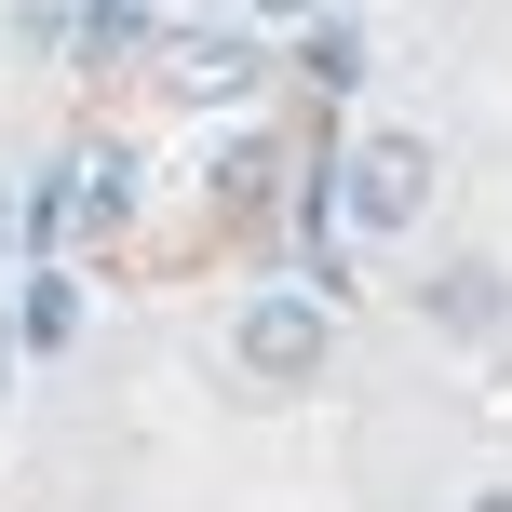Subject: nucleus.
Listing matches in <instances>:
<instances>
[{
    "instance_id": "1",
    "label": "nucleus",
    "mask_w": 512,
    "mask_h": 512,
    "mask_svg": "<svg viewBox=\"0 0 512 512\" xmlns=\"http://www.w3.org/2000/svg\"><path fill=\"white\" fill-rule=\"evenodd\" d=\"M230 351H243L256 391H310L324 351H337V310H324V297H256L243 324H230Z\"/></svg>"
},
{
    "instance_id": "2",
    "label": "nucleus",
    "mask_w": 512,
    "mask_h": 512,
    "mask_svg": "<svg viewBox=\"0 0 512 512\" xmlns=\"http://www.w3.org/2000/svg\"><path fill=\"white\" fill-rule=\"evenodd\" d=\"M337 203H351V230H418V216H432V149H418V135H364L351 149V176H337Z\"/></svg>"
},
{
    "instance_id": "3",
    "label": "nucleus",
    "mask_w": 512,
    "mask_h": 512,
    "mask_svg": "<svg viewBox=\"0 0 512 512\" xmlns=\"http://www.w3.org/2000/svg\"><path fill=\"white\" fill-rule=\"evenodd\" d=\"M418 310H432L445 337H499V324H512V283L486 270V256H445V270L418 283Z\"/></svg>"
},
{
    "instance_id": "4",
    "label": "nucleus",
    "mask_w": 512,
    "mask_h": 512,
    "mask_svg": "<svg viewBox=\"0 0 512 512\" xmlns=\"http://www.w3.org/2000/svg\"><path fill=\"white\" fill-rule=\"evenodd\" d=\"M162 81L203 95V108H230V95H256V41H230V27H216V41H162Z\"/></svg>"
},
{
    "instance_id": "5",
    "label": "nucleus",
    "mask_w": 512,
    "mask_h": 512,
    "mask_svg": "<svg viewBox=\"0 0 512 512\" xmlns=\"http://www.w3.org/2000/svg\"><path fill=\"white\" fill-rule=\"evenodd\" d=\"M310 81H324V95H351V81H364V41H351L337 14H310Z\"/></svg>"
},
{
    "instance_id": "6",
    "label": "nucleus",
    "mask_w": 512,
    "mask_h": 512,
    "mask_svg": "<svg viewBox=\"0 0 512 512\" xmlns=\"http://www.w3.org/2000/svg\"><path fill=\"white\" fill-rule=\"evenodd\" d=\"M27 337H41V351H68V337H81V297H68V283H41V297H27Z\"/></svg>"
},
{
    "instance_id": "7",
    "label": "nucleus",
    "mask_w": 512,
    "mask_h": 512,
    "mask_svg": "<svg viewBox=\"0 0 512 512\" xmlns=\"http://www.w3.org/2000/svg\"><path fill=\"white\" fill-rule=\"evenodd\" d=\"M243 14H270V27H310V14H337V0H243Z\"/></svg>"
},
{
    "instance_id": "8",
    "label": "nucleus",
    "mask_w": 512,
    "mask_h": 512,
    "mask_svg": "<svg viewBox=\"0 0 512 512\" xmlns=\"http://www.w3.org/2000/svg\"><path fill=\"white\" fill-rule=\"evenodd\" d=\"M472 512H512V486H486V499H472Z\"/></svg>"
},
{
    "instance_id": "9",
    "label": "nucleus",
    "mask_w": 512,
    "mask_h": 512,
    "mask_svg": "<svg viewBox=\"0 0 512 512\" xmlns=\"http://www.w3.org/2000/svg\"><path fill=\"white\" fill-rule=\"evenodd\" d=\"M0 243H14V189H0Z\"/></svg>"
}]
</instances>
